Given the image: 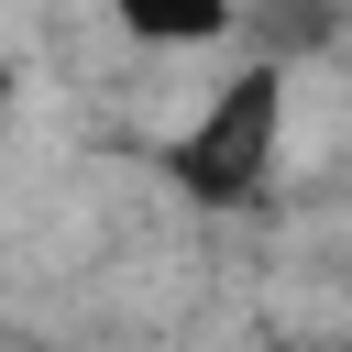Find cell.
Here are the masks:
<instances>
[{
	"instance_id": "6da1fadb",
	"label": "cell",
	"mask_w": 352,
	"mask_h": 352,
	"mask_svg": "<svg viewBox=\"0 0 352 352\" xmlns=\"http://www.w3.org/2000/svg\"><path fill=\"white\" fill-rule=\"evenodd\" d=\"M286 121H297V77L253 55V66H231V77L198 99V121L165 143V176H176L198 209H264L275 176H286Z\"/></svg>"
},
{
	"instance_id": "7a4b0ae2",
	"label": "cell",
	"mask_w": 352,
	"mask_h": 352,
	"mask_svg": "<svg viewBox=\"0 0 352 352\" xmlns=\"http://www.w3.org/2000/svg\"><path fill=\"white\" fill-rule=\"evenodd\" d=\"M99 22L143 55H209L242 33V0H99Z\"/></svg>"
},
{
	"instance_id": "3957f363",
	"label": "cell",
	"mask_w": 352,
	"mask_h": 352,
	"mask_svg": "<svg viewBox=\"0 0 352 352\" xmlns=\"http://www.w3.org/2000/svg\"><path fill=\"white\" fill-rule=\"evenodd\" d=\"M231 44H253L264 66H319L330 44H341V0H242V33Z\"/></svg>"
}]
</instances>
